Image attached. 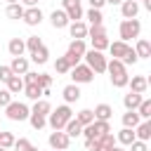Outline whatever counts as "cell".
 <instances>
[{"instance_id": "obj_5", "label": "cell", "mask_w": 151, "mask_h": 151, "mask_svg": "<svg viewBox=\"0 0 151 151\" xmlns=\"http://www.w3.org/2000/svg\"><path fill=\"white\" fill-rule=\"evenodd\" d=\"M85 50H87V47H85V40H71V45H68V52L64 54L71 68L80 64V59H83V54H85Z\"/></svg>"}, {"instance_id": "obj_15", "label": "cell", "mask_w": 151, "mask_h": 151, "mask_svg": "<svg viewBox=\"0 0 151 151\" xmlns=\"http://www.w3.org/2000/svg\"><path fill=\"white\" fill-rule=\"evenodd\" d=\"M50 21H52V26H54V28H66V26L71 24L64 9H54V12L50 14Z\"/></svg>"}, {"instance_id": "obj_6", "label": "cell", "mask_w": 151, "mask_h": 151, "mask_svg": "<svg viewBox=\"0 0 151 151\" xmlns=\"http://www.w3.org/2000/svg\"><path fill=\"white\" fill-rule=\"evenodd\" d=\"M106 132H111L109 120H92L90 125L83 127V137H85V139H97V137H101V134H106Z\"/></svg>"}, {"instance_id": "obj_36", "label": "cell", "mask_w": 151, "mask_h": 151, "mask_svg": "<svg viewBox=\"0 0 151 151\" xmlns=\"http://www.w3.org/2000/svg\"><path fill=\"white\" fill-rule=\"evenodd\" d=\"M14 146V134L0 130V149H12Z\"/></svg>"}, {"instance_id": "obj_46", "label": "cell", "mask_w": 151, "mask_h": 151, "mask_svg": "<svg viewBox=\"0 0 151 151\" xmlns=\"http://www.w3.org/2000/svg\"><path fill=\"white\" fill-rule=\"evenodd\" d=\"M12 101V94H9V90L5 87V90H0V106H7Z\"/></svg>"}, {"instance_id": "obj_30", "label": "cell", "mask_w": 151, "mask_h": 151, "mask_svg": "<svg viewBox=\"0 0 151 151\" xmlns=\"http://www.w3.org/2000/svg\"><path fill=\"white\" fill-rule=\"evenodd\" d=\"M137 116L144 118V120L151 118V99H142V104L137 106Z\"/></svg>"}, {"instance_id": "obj_35", "label": "cell", "mask_w": 151, "mask_h": 151, "mask_svg": "<svg viewBox=\"0 0 151 151\" xmlns=\"http://www.w3.org/2000/svg\"><path fill=\"white\" fill-rule=\"evenodd\" d=\"M92 40V50L101 52V50H109V38L106 35H99V38H90Z\"/></svg>"}, {"instance_id": "obj_52", "label": "cell", "mask_w": 151, "mask_h": 151, "mask_svg": "<svg viewBox=\"0 0 151 151\" xmlns=\"http://www.w3.org/2000/svg\"><path fill=\"white\" fill-rule=\"evenodd\" d=\"M106 2H109V5H120L123 0H106Z\"/></svg>"}, {"instance_id": "obj_42", "label": "cell", "mask_w": 151, "mask_h": 151, "mask_svg": "<svg viewBox=\"0 0 151 151\" xmlns=\"http://www.w3.org/2000/svg\"><path fill=\"white\" fill-rule=\"evenodd\" d=\"M85 149L87 151H104V146H101L99 139H85Z\"/></svg>"}, {"instance_id": "obj_54", "label": "cell", "mask_w": 151, "mask_h": 151, "mask_svg": "<svg viewBox=\"0 0 151 151\" xmlns=\"http://www.w3.org/2000/svg\"><path fill=\"white\" fill-rule=\"evenodd\" d=\"M7 2H9V5H14V2H19V0H7Z\"/></svg>"}, {"instance_id": "obj_16", "label": "cell", "mask_w": 151, "mask_h": 151, "mask_svg": "<svg viewBox=\"0 0 151 151\" xmlns=\"http://www.w3.org/2000/svg\"><path fill=\"white\" fill-rule=\"evenodd\" d=\"M134 54H137V59H149L151 57V42L146 38H139L137 47H134Z\"/></svg>"}, {"instance_id": "obj_29", "label": "cell", "mask_w": 151, "mask_h": 151, "mask_svg": "<svg viewBox=\"0 0 151 151\" xmlns=\"http://www.w3.org/2000/svg\"><path fill=\"white\" fill-rule=\"evenodd\" d=\"M47 57H50V50L42 45V47H38L35 52H31V59L35 61V64H45L47 61Z\"/></svg>"}, {"instance_id": "obj_38", "label": "cell", "mask_w": 151, "mask_h": 151, "mask_svg": "<svg viewBox=\"0 0 151 151\" xmlns=\"http://www.w3.org/2000/svg\"><path fill=\"white\" fill-rule=\"evenodd\" d=\"M24 42H26V50H28V52H35L38 47H42V40H40L38 35H31V38L24 40Z\"/></svg>"}, {"instance_id": "obj_55", "label": "cell", "mask_w": 151, "mask_h": 151, "mask_svg": "<svg viewBox=\"0 0 151 151\" xmlns=\"http://www.w3.org/2000/svg\"><path fill=\"white\" fill-rule=\"evenodd\" d=\"M0 151H7V149H0Z\"/></svg>"}, {"instance_id": "obj_7", "label": "cell", "mask_w": 151, "mask_h": 151, "mask_svg": "<svg viewBox=\"0 0 151 151\" xmlns=\"http://www.w3.org/2000/svg\"><path fill=\"white\" fill-rule=\"evenodd\" d=\"M5 113H7V118L9 120H26L28 116H31V109L26 106V104H21V101H9L7 106H5Z\"/></svg>"}, {"instance_id": "obj_21", "label": "cell", "mask_w": 151, "mask_h": 151, "mask_svg": "<svg viewBox=\"0 0 151 151\" xmlns=\"http://www.w3.org/2000/svg\"><path fill=\"white\" fill-rule=\"evenodd\" d=\"M134 137H137L139 142H149V139H151V120L139 123V125H137V130H134Z\"/></svg>"}, {"instance_id": "obj_28", "label": "cell", "mask_w": 151, "mask_h": 151, "mask_svg": "<svg viewBox=\"0 0 151 151\" xmlns=\"http://www.w3.org/2000/svg\"><path fill=\"white\" fill-rule=\"evenodd\" d=\"M134 139H137V137H134V130H130V127H123V130L118 132V142H120L123 146H130Z\"/></svg>"}, {"instance_id": "obj_47", "label": "cell", "mask_w": 151, "mask_h": 151, "mask_svg": "<svg viewBox=\"0 0 151 151\" xmlns=\"http://www.w3.org/2000/svg\"><path fill=\"white\" fill-rule=\"evenodd\" d=\"M130 151H149V146H146V142H139V139H134V142L130 144Z\"/></svg>"}, {"instance_id": "obj_8", "label": "cell", "mask_w": 151, "mask_h": 151, "mask_svg": "<svg viewBox=\"0 0 151 151\" xmlns=\"http://www.w3.org/2000/svg\"><path fill=\"white\" fill-rule=\"evenodd\" d=\"M71 78H73V85H83V83H92L94 80V73H92L90 66L78 64V66L71 68Z\"/></svg>"}, {"instance_id": "obj_41", "label": "cell", "mask_w": 151, "mask_h": 151, "mask_svg": "<svg viewBox=\"0 0 151 151\" xmlns=\"http://www.w3.org/2000/svg\"><path fill=\"white\" fill-rule=\"evenodd\" d=\"M99 142H101V146L106 149V146H116V137L111 134V132H106V134H101V137H97Z\"/></svg>"}, {"instance_id": "obj_56", "label": "cell", "mask_w": 151, "mask_h": 151, "mask_svg": "<svg viewBox=\"0 0 151 151\" xmlns=\"http://www.w3.org/2000/svg\"><path fill=\"white\" fill-rule=\"evenodd\" d=\"M144 2H146V0H144Z\"/></svg>"}, {"instance_id": "obj_31", "label": "cell", "mask_w": 151, "mask_h": 151, "mask_svg": "<svg viewBox=\"0 0 151 151\" xmlns=\"http://www.w3.org/2000/svg\"><path fill=\"white\" fill-rule=\"evenodd\" d=\"M85 17L90 19V24H92V26H101V24H104V17H101V9H92V7H90Z\"/></svg>"}, {"instance_id": "obj_48", "label": "cell", "mask_w": 151, "mask_h": 151, "mask_svg": "<svg viewBox=\"0 0 151 151\" xmlns=\"http://www.w3.org/2000/svg\"><path fill=\"white\" fill-rule=\"evenodd\" d=\"M87 2H90V7H92V9H101V7L106 5V0H87Z\"/></svg>"}, {"instance_id": "obj_25", "label": "cell", "mask_w": 151, "mask_h": 151, "mask_svg": "<svg viewBox=\"0 0 151 151\" xmlns=\"http://www.w3.org/2000/svg\"><path fill=\"white\" fill-rule=\"evenodd\" d=\"M7 90H9V94L24 92V78H21V76H12V78L7 80Z\"/></svg>"}, {"instance_id": "obj_24", "label": "cell", "mask_w": 151, "mask_h": 151, "mask_svg": "<svg viewBox=\"0 0 151 151\" xmlns=\"http://www.w3.org/2000/svg\"><path fill=\"white\" fill-rule=\"evenodd\" d=\"M94 120H109L111 116H113V109L109 106V104H99V106H94Z\"/></svg>"}, {"instance_id": "obj_34", "label": "cell", "mask_w": 151, "mask_h": 151, "mask_svg": "<svg viewBox=\"0 0 151 151\" xmlns=\"http://www.w3.org/2000/svg\"><path fill=\"white\" fill-rule=\"evenodd\" d=\"M7 17H9V19H21V17H24V7H21L19 2L7 5Z\"/></svg>"}, {"instance_id": "obj_45", "label": "cell", "mask_w": 151, "mask_h": 151, "mask_svg": "<svg viewBox=\"0 0 151 151\" xmlns=\"http://www.w3.org/2000/svg\"><path fill=\"white\" fill-rule=\"evenodd\" d=\"M12 76H14V73H12V68H9V66H0V80H2V83H7Z\"/></svg>"}, {"instance_id": "obj_44", "label": "cell", "mask_w": 151, "mask_h": 151, "mask_svg": "<svg viewBox=\"0 0 151 151\" xmlns=\"http://www.w3.org/2000/svg\"><path fill=\"white\" fill-rule=\"evenodd\" d=\"M28 146H31V142H28V139H24V137L14 139V149H17V151H26Z\"/></svg>"}, {"instance_id": "obj_22", "label": "cell", "mask_w": 151, "mask_h": 151, "mask_svg": "<svg viewBox=\"0 0 151 151\" xmlns=\"http://www.w3.org/2000/svg\"><path fill=\"white\" fill-rule=\"evenodd\" d=\"M50 111H52V106H50V101H47V99H38V101L33 104V109H31V113L42 116V118H47V116H50Z\"/></svg>"}, {"instance_id": "obj_32", "label": "cell", "mask_w": 151, "mask_h": 151, "mask_svg": "<svg viewBox=\"0 0 151 151\" xmlns=\"http://www.w3.org/2000/svg\"><path fill=\"white\" fill-rule=\"evenodd\" d=\"M76 120L85 127V125H90L92 120H94V113L90 111V109H83V111H78V116H76Z\"/></svg>"}, {"instance_id": "obj_4", "label": "cell", "mask_w": 151, "mask_h": 151, "mask_svg": "<svg viewBox=\"0 0 151 151\" xmlns=\"http://www.w3.org/2000/svg\"><path fill=\"white\" fill-rule=\"evenodd\" d=\"M118 31H120V40L127 42V40H132V38H139L142 24H139V19H123Z\"/></svg>"}, {"instance_id": "obj_2", "label": "cell", "mask_w": 151, "mask_h": 151, "mask_svg": "<svg viewBox=\"0 0 151 151\" xmlns=\"http://www.w3.org/2000/svg\"><path fill=\"white\" fill-rule=\"evenodd\" d=\"M71 118H73V111H71V106H68V104H64V106H57L54 111H50L47 123H50V127H52V130H64V125H66Z\"/></svg>"}, {"instance_id": "obj_1", "label": "cell", "mask_w": 151, "mask_h": 151, "mask_svg": "<svg viewBox=\"0 0 151 151\" xmlns=\"http://www.w3.org/2000/svg\"><path fill=\"white\" fill-rule=\"evenodd\" d=\"M106 71H109V76H111L113 87H125V85H127L130 76H127V68H125V64H123V61H118V59L106 61Z\"/></svg>"}, {"instance_id": "obj_9", "label": "cell", "mask_w": 151, "mask_h": 151, "mask_svg": "<svg viewBox=\"0 0 151 151\" xmlns=\"http://www.w3.org/2000/svg\"><path fill=\"white\" fill-rule=\"evenodd\" d=\"M50 146L54 149V151H66L68 149V144H71V137L64 132V130H54L52 134H50Z\"/></svg>"}, {"instance_id": "obj_26", "label": "cell", "mask_w": 151, "mask_h": 151, "mask_svg": "<svg viewBox=\"0 0 151 151\" xmlns=\"http://www.w3.org/2000/svg\"><path fill=\"white\" fill-rule=\"evenodd\" d=\"M64 132H66L68 137H78V134H83V125H80L76 118H71V120L64 125Z\"/></svg>"}, {"instance_id": "obj_39", "label": "cell", "mask_w": 151, "mask_h": 151, "mask_svg": "<svg viewBox=\"0 0 151 151\" xmlns=\"http://www.w3.org/2000/svg\"><path fill=\"white\" fill-rule=\"evenodd\" d=\"M28 120H31V125H33L35 130H42V127L47 125V118H42V116H35V113H31V116H28Z\"/></svg>"}, {"instance_id": "obj_20", "label": "cell", "mask_w": 151, "mask_h": 151, "mask_svg": "<svg viewBox=\"0 0 151 151\" xmlns=\"http://www.w3.org/2000/svg\"><path fill=\"white\" fill-rule=\"evenodd\" d=\"M61 94H64V101H66V104H73V101H78V99H80V87L71 83V85H66V87H64V92H61Z\"/></svg>"}, {"instance_id": "obj_49", "label": "cell", "mask_w": 151, "mask_h": 151, "mask_svg": "<svg viewBox=\"0 0 151 151\" xmlns=\"http://www.w3.org/2000/svg\"><path fill=\"white\" fill-rule=\"evenodd\" d=\"M61 5H64V9H68L73 5H80V0H61Z\"/></svg>"}, {"instance_id": "obj_10", "label": "cell", "mask_w": 151, "mask_h": 151, "mask_svg": "<svg viewBox=\"0 0 151 151\" xmlns=\"http://www.w3.org/2000/svg\"><path fill=\"white\" fill-rule=\"evenodd\" d=\"M109 52H111V57L113 59H118V61H123L130 52H132V47L127 45V42H123V40H118V42H109Z\"/></svg>"}, {"instance_id": "obj_40", "label": "cell", "mask_w": 151, "mask_h": 151, "mask_svg": "<svg viewBox=\"0 0 151 151\" xmlns=\"http://www.w3.org/2000/svg\"><path fill=\"white\" fill-rule=\"evenodd\" d=\"M87 35H90V38H99V35H106V28H104V24H101V26H90V28H87Z\"/></svg>"}, {"instance_id": "obj_27", "label": "cell", "mask_w": 151, "mask_h": 151, "mask_svg": "<svg viewBox=\"0 0 151 151\" xmlns=\"http://www.w3.org/2000/svg\"><path fill=\"white\" fill-rule=\"evenodd\" d=\"M137 125H139V116H137V111H127V113H123V127L134 130Z\"/></svg>"}, {"instance_id": "obj_51", "label": "cell", "mask_w": 151, "mask_h": 151, "mask_svg": "<svg viewBox=\"0 0 151 151\" xmlns=\"http://www.w3.org/2000/svg\"><path fill=\"white\" fill-rule=\"evenodd\" d=\"M104 151H125V149H123V146H118V144H116V146H106V149H104Z\"/></svg>"}, {"instance_id": "obj_12", "label": "cell", "mask_w": 151, "mask_h": 151, "mask_svg": "<svg viewBox=\"0 0 151 151\" xmlns=\"http://www.w3.org/2000/svg\"><path fill=\"white\" fill-rule=\"evenodd\" d=\"M127 85H130V92H137V94H144V92L149 90L146 76H132V78L127 80Z\"/></svg>"}, {"instance_id": "obj_53", "label": "cell", "mask_w": 151, "mask_h": 151, "mask_svg": "<svg viewBox=\"0 0 151 151\" xmlns=\"http://www.w3.org/2000/svg\"><path fill=\"white\" fill-rule=\"evenodd\" d=\"M26 151H38V149H35V146H33V144H31V146H28V149H26Z\"/></svg>"}, {"instance_id": "obj_3", "label": "cell", "mask_w": 151, "mask_h": 151, "mask_svg": "<svg viewBox=\"0 0 151 151\" xmlns=\"http://www.w3.org/2000/svg\"><path fill=\"white\" fill-rule=\"evenodd\" d=\"M85 66L92 68V73H104L106 71V57L97 50H85Z\"/></svg>"}, {"instance_id": "obj_43", "label": "cell", "mask_w": 151, "mask_h": 151, "mask_svg": "<svg viewBox=\"0 0 151 151\" xmlns=\"http://www.w3.org/2000/svg\"><path fill=\"white\" fill-rule=\"evenodd\" d=\"M35 83L45 90V87H50V85H52V76H47V73H38V80H35Z\"/></svg>"}, {"instance_id": "obj_19", "label": "cell", "mask_w": 151, "mask_h": 151, "mask_svg": "<svg viewBox=\"0 0 151 151\" xmlns=\"http://www.w3.org/2000/svg\"><path fill=\"white\" fill-rule=\"evenodd\" d=\"M7 50H9L12 57H24V52H26V42H24L21 38H12L9 45H7Z\"/></svg>"}, {"instance_id": "obj_18", "label": "cell", "mask_w": 151, "mask_h": 151, "mask_svg": "<svg viewBox=\"0 0 151 151\" xmlns=\"http://www.w3.org/2000/svg\"><path fill=\"white\" fill-rule=\"evenodd\" d=\"M142 94H137V92H127L125 97H123V106L127 109V111H137V106L142 104Z\"/></svg>"}, {"instance_id": "obj_50", "label": "cell", "mask_w": 151, "mask_h": 151, "mask_svg": "<svg viewBox=\"0 0 151 151\" xmlns=\"http://www.w3.org/2000/svg\"><path fill=\"white\" fill-rule=\"evenodd\" d=\"M24 5H28V7H38V0H21Z\"/></svg>"}, {"instance_id": "obj_11", "label": "cell", "mask_w": 151, "mask_h": 151, "mask_svg": "<svg viewBox=\"0 0 151 151\" xmlns=\"http://www.w3.org/2000/svg\"><path fill=\"white\" fill-rule=\"evenodd\" d=\"M120 12H123V19H137V14H139V2H137V0H123V2H120Z\"/></svg>"}, {"instance_id": "obj_33", "label": "cell", "mask_w": 151, "mask_h": 151, "mask_svg": "<svg viewBox=\"0 0 151 151\" xmlns=\"http://www.w3.org/2000/svg\"><path fill=\"white\" fill-rule=\"evenodd\" d=\"M64 12H66L68 21H80V19H83V7H80V5H73V7L64 9Z\"/></svg>"}, {"instance_id": "obj_17", "label": "cell", "mask_w": 151, "mask_h": 151, "mask_svg": "<svg viewBox=\"0 0 151 151\" xmlns=\"http://www.w3.org/2000/svg\"><path fill=\"white\" fill-rule=\"evenodd\" d=\"M9 68H12L14 76H24V73L28 71V59H24V57H12Z\"/></svg>"}, {"instance_id": "obj_23", "label": "cell", "mask_w": 151, "mask_h": 151, "mask_svg": "<svg viewBox=\"0 0 151 151\" xmlns=\"http://www.w3.org/2000/svg\"><path fill=\"white\" fill-rule=\"evenodd\" d=\"M24 94L31 99V101H38L40 97H42V87L38 85V83H31V85H24Z\"/></svg>"}, {"instance_id": "obj_14", "label": "cell", "mask_w": 151, "mask_h": 151, "mask_svg": "<svg viewBox=\"0 0 151 151\" xmlns=\"http://www.w3.org/2000/svg\"><path fill=\"white\" fill-rule=\"evenodd\" d=\"M68 33H71L73 40H85L87 38V26L83 21H71L68 24Z\"/></svg>"}, {"instance_id": "obj_13", "label": "cell", "mask_w": 151, "mask_h": 151, "mask_svg": "<svg viewBox=\"0 0 151 151\" xmlns=\"http://www.w3.org/2000/svg\"><path fill=\"white\" fill-rule=\"evenodd\" d=\"M28 26H38L40 21H42V12H40V7H28V9H24V17H21Z\"/></svg>"}, {"instance_id": "obj_37", "label": "cell", "mask_w": 151, "mask_h": 151, "mask_svg": "<svg viewBox=\"0 0 151 151\" xmlns=\"http://www.w3.org/2000/svg\"><path fill=\"white\" fill-rule=\"evenodd\" d=\"M54 71H57V73H68V71H71L66 57H57V61H54Z\"/></svg>"}]
</instances>
